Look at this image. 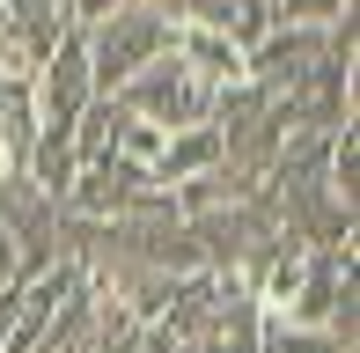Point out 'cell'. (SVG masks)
<instances>
[{"instance_id":"6da1fadb","label":"cell","mask_w":360,"mask_h":353,"mask_svg":"<svg viewBox=\"0 0 360 353\" xmlns=\"http://www.w3.org/2000/svg\"><path fill=\"white\" fill-rule=\"evenodd\" d=\"M169 37H176V23L155 8V0H133V8L103 15L96 30H81V52H89V82H96V96H118L140 67H155V59L169 52Z\"/></svg>"},{"instance_id":"7a4b0ae2","label":"cell","mask_w":360,"mask_h":353,"mask_svg":"<svg viewBox=\"0 0 360 353\" xmlns=\"http://www.w3.org/2000/svg\"><path fill=\"white\" fill-rule=\"evenodd\" d=\"M110 103H125L140 125H155V133L169 140V133H184V125H206V103H214V89H206L176 52H162L155 67H140L133 82L110 96Z\"/></svg>"},{"instance_id":"3957f363","label":"cell","mask_w":360,"mask_h":353,"mask_svg":"<svg viewBox=\"0 0 360 353\" xmlns=\"http://www.w3.org/2000/svg\"><path fill=\"white\" fill-rule=\"evenodd\" d=\"M155 199H169V191L155 184L140 162H118V155H96V162H81L74 169V184H67V214L81 221H125V214H147Z\"/></svg>"},{"instance_id":"277c9868","label":"cell","mask_w":360,"mask_h":353,"mask_svg":"<svg viewBox=\"0 0 360 353\" xmlns=\"http://www.w3.org/2000/svg\"><path fill=\"white\" fill-rule=\"evenodd\" d=\"M331 44H338V23H331V30H280V23H272L265 37L243 52V82L287 103V96L302 89L309 74L323 67V59H331Z\"/></svg>"},{"instance_id":"5b68a950","label":"cell","mask_w":360,"mask_h":353,"mask_svg":"<svg viewBox=\"0 0 360 353\" xmlns=\"http://www.w3.org/2000/svg\"><path fill=\"white\" fill-rule=\"evenodd\" d=\"M0 236L15 243L22 280H44L59 265V199H44L30 176H0Z\"/></svg>"},{"instance_id":"8992f818","label":"cell","mask_w":360,"mask_h":353,"mask_svg":"<svg viewBox=\"0 0 360 353\" xmlns=\"http://www.w3.org/2000/svg\"><path fill=\"white\" fill-rule=\"evenodd\" d=\"M30 103H37V133H74V125H81V110L96 103L81 30H67V37H59V52L30 74Z\"/></svg>"},{"instance_id":"52a82bcc","label":"cell","mask_w":360,"mask_h":353,"mask_svg":"<svg viewBox=\"0 0 360 353\" xmlns=\"http://www.w3.org/2000/svg\"><path fill=\"white\" fill-rule=\"evenodd\" d=\"M169 52L184 59V67L199 74L206 89H236V82H243V44H236V37H221V30H184V23H176Z\"/></svg>"},{"instance_id":"ba28073f","label":"cell","mask_w":360,"mask_h":353,"mask_svg":"<svg viewBox=\"0 0 360 353\" xmlns=\"http://www.w3.org/2000/svg\"><path fill=\"white\" fill-rule=\"evenodd\" d=\"M206 169H221V133L214 125H184V133H169L162 140V155H155V184L162 191H176V184H191V176H206Z\"/></svg>"},{"instance_id":"9c48e42d","label":"cell","mask_w":360,"mask_h":353,"mask_svg":"<svg viewBox=\"0 0 360 353\" xmlns=\"http://www.w3.org/2000/svg\"><path fill=\"white\" fill-rule=\"evenodd\" d=\"M331 199L346 206H360V125H338V140H331Z\"/></svg>"},{"instance_id":"30bf717a","label":"cell","mask_w":360,"mask_h":353,"mask_svg":"<svg viewBox=\"0 0 360 353\" xmlns=\"http://www.w3.org/2000/svg\"><path fill=\"white\" fill-rule=\"evenodd\" d=\"M346 15H353V0H272V23L280 30H331Z\"/></svg>"},{"instance_id":"8fae6325","label":"cell","mask_w":360,"mask_h":353,"mask_svg":"<svg viewBox=\"0 0 360 353\" xmlns=\"http://www.w3.org/2000/svg\"><path fill=\"white\" fill-rule=\"evenodd\" d=\"M118 8H133V0H67L74 30H96V23H103V15H118Z\"/></svg>"},{"instance_id":"7c38bea8","label":"cell","mask_w":360,"mask_h":353,"mask_svg":"<svg viewBox=\"0 0 360 353\" xmlns=\"http://www.w3.org/2000/svg\"><path fill=\"white\" fill-rule=\"evenodd\" d=\"M15 280H22V265H15V243L0 236V287H15Z\"/></svg>"},{"instance_id":"4fadbf2b","label":"cell","mask_w":360,"mask_h":353,"mask_svg":"<svg viewBox=\"0 0 360 353\" xmlns=\"http://www.w3.org/2000/svg\"><path fill=\"white\" fill-rule=\"evenodd\" d=\"M59 8H67V0H59Z\"/></svg>"}]
</instances>
